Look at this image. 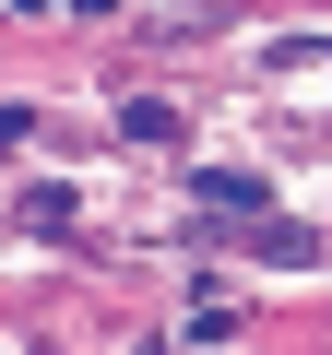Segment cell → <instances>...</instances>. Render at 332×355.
<instances>
[{"label": "cell", "instance_id": "obj_1", "mask_svg": "<svg viewBox=\"0 0 332 355\" xmlns=\"http://www.w3.org/2000/svg\"><path fill=\"white\" fill-rule=\"evenodd\" d=\"M202 202H214V214H261V178H249V166H238V178L202 166Z\"/></svg>", "mask_w": 332, "mask_h": 355}]
</instances>
